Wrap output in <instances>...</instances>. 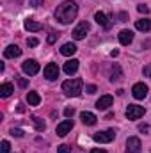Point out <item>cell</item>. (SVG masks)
<instances>
[{
    "label": "cell",
    "instance_id": "26",
    "mask_svg": "<svg viewBox=\"0 0 151 153\" xmlns=\"http://www.w3.org/2000/svg\"><path fill=\"white\" fill-rule=\"evenodd\" d=\"M57 38H59V32H52V34H48V38H46V41H48L50 45H53V43L57 41Z\"/></svg>",
    "mask_w": 151,
    "mask_h": 153
},
{
    "label": "cell",
    "instance_id": "8",
    "mask_svg": "<svg viewBox=\"0 0 151 153\" xmlns=\"http://www.w3.org/2000/svg\"><path fill=\"white\" fill-rule=\"evenodd\" d=\"M71 128H73V119H64L62 123L57 125L55 134H57L59 137H64V135H68V134L71 132Z\"/></svg>",
    "mask_w": 151,
    "mask_h": 153
},
{
    "label": "cell",
    "instance_id": "34",
    "mask_svg": "<svg viewBox=\"0 0 151 153\" xmlns=\"http://www.w3.org/2000/svg\"><path fill=\"white\" fill-rule=\"evenodd\" d=\"M142 73H144V76H150V78H151V64H148V66H144Z\"/></svg>",
    "mask_w": 151,
    "mask_h": 153
},
{
    "label": "cell",
    "instance_id": "6",
    "mask_svg": "<svg viewBox=\"0 0 151 153\" xmlns=\"http://www.w3.org/2000/svg\"><path fill=\"white\" fill-rule=\"evenodd\" d=\"M144 114H146V109L141 107V105H128V109H126V117L128 119H139Z\"/></svg>",
    "mask_w": 151,
    "mask_h": 153
},
{
    "label": "cell",
    "instance_id": "13",
    "mask_svg": "<svg viewBox=\"0 0 151 153\" xmlns=\"http://www.w3.org/2000/svg\"><path fill=\"white\" fill-rule=\"evenodd\" d=\"M117 38H119V43H121V45H124V46H126V45H130V43L133 41V32H132L130 29H124V30H121V32H119V36H117Z\"/></svg>",
    "mask_w": 151,
    "mask_h": 153
},
{
    "label": "cell",
    "instance_id": "23",
    "mask_svg": "<svg viewBox=\"0 0 151 153\" xmlns=\"http://www.w3.org/2000/svg\"><path fill=\"white\" fill-rule=\"evenodd\" d=\"M32 123H34V126H36V130H38V132H43V130L46 128L44 121H43L41 117H38V116H34V117H32Z\"/></svg>",
    "mask_w": 151,
    "mask_h": 153
},
{
    "label": "cell",
    "instance_id": "36",
    "mask_svg": "<svg viewBox=\"0 0 151 153\" xmlns=\"http://www.w3.org/2000/svg\"><path fill=\"white\" fill-rule=\"evenodd\" d=\"M126 18H128L126 13H119V22H126Z\"/></svg>",
    "mask_w": 151,
    "mask_h": 153
},
{
    "label": "cell",
    "instance_id": "18",
    "mask_svg": "<svg viewBox=\"0 0 151 153\" xmlns=\"http://www.w3.org/2000/svg\"><path fill=\"white\" fill-rule=\"evenodd\" d=\"M76 52V45L75 43H64L62 46H61V53L64 55V57H70V55H73Z\"/></svg>",
    "mask_w": 151,
    "mask_h": 153
},
{
    "label": "cell",
    "instance_id": "4",
    "mask_svg": "<svg viewBox=\"0 0 151 153\" xmlns=\"http://www.w3.org/2000/svg\"><path fill=\"white\" fill-rule=\"evenodd\" d=\"M21 70H23V73H27L29 76H34V75L39 73V62L34 61V59H27V61L21 64Z\"/></svg>",
    "mask_w": 151,
    "mask_h": 153
},
{
    "label": "cell",
    "instance_id": "17",
    "mask_svg": "<svg viewBox=\"0 0 151 153\" xmlns=\"http://www.w3.org/2000/svg\"><path fill=\"white\" fill-rule=\"evenodd\" d=\"M23 25H25V29H27V30H30V32H39V30L43 29V25H41L39 22H34L32 18H27Z\"/></svg>",
    "mask_w": 151,
    "mask_h": 153
},
{
    "label": "cell",
    "instance_id": "10",
    "mask_svg": "<svg viewBox=\"0 0 151 153\" xmlns=\"http://www.w3.org/2000/svg\"><path fill=\"white\" fill-rule=\"evenodd\" d=\"M141 139L139 137H128L126 139V153H141Z\"/></svg>",
    "mask_w": 151,
    "mask_h": 153
},
{
    "label": "cell",
    "instance_id": "37",
    "mask_svg": "<svg viewBox=\"0 0 151 153\" xmlns=\"http://www.w3.org/2000/svg\"><path fill=\"white\" fill-rule=\"evenodd\" d=\"M91 153H107V150H103V148H94V150H91Z\"/></svg>",
    "mask_w": 151,
    "mask_h": 153
},
{
    "label": "cell",
    "instance_id": "2",
    "mask_svg": "<svg viewBox=\"0 0 151 153\" xmlns=\"http://www.w3.org/2000/svg\"><path fill=\"white\" fill-rule=\"evenodd\" d=\"M82 87H84V80L82 78H70V80H64L62 82V91L66 96H71L76 98L82 94Z\"/></svg>",
    "mask_w": 151,
    "mask_h": 153
},
{
    "label": "cell",
    "instance_id": "22",
    "mask_svg": "<svg viewBox=\"0 0 151 153\" xmlns=\"http://www.w3.org/2000/svg\"><path fill=\"white\" fill-rule=\"evenodd\" d=\"M121 76H123V71H121V68H119L117 64H114L112 68H110V82H117Z\"/></svg>",
    "mask_w": 151,
    "mask_h": 153
},
{
    "label": "cell",
    "instance_id": "12",
    "mask_svg": "<svg viewBox=\"0 0 151 153\" xmlns=\"http://www.w3.org/2000/svg\"><path fill=\"white\" fill-rule=\"evenodd\" d=\"M20 55H21V48L16 46V45H9L4 50V57H7V59H14V57H20Z\"/></svg>",
    "mask_w": 151,
    "mask_h": 153
},
{
    "label": "cell",
    "instance_id": "14",
    "mask_svg": "<svg viewBox=\"0 0 151 153\" xmlns=\"http://www.w3.org/2000/svg\"><path fill=\"white\" fill-rule=\"evenodd\" d=\"M76 70H78V61L76 59H70L68 62H64V73L66 75H73V73H76Z\"/></svg>",
    "mask_w": 151,
    "mask_h": 153
},
{
    "label": "cell",
    "instance_id": "20",
    "mask_svg": "<svg viewBox=\"0 0 151 153\" xmlns=\"http://www.w3.org/2000/svg\"><path fill=\"white\" fill-rule=\"evenodd\" d=\"M135 29L137 30H142V32H148V30H151V20H137L135 22Z\"/></svg>",
    "mask_w": 151,
    "mask_h": 153
},
{
    "label": "cell",
    "instance_id": "24",
    "mask_svg": "<svg viewBox=\"0 0 151 153\" xmlns=\"http://www.w3.org/2000/svg\"><path fill=\"white\" fill-rule=\"evenodd\" d=\"M9 152H11L9 141H2V144H0V153H9Z\"/></svg>",
    "mask_w": 151,
    "mask_h": 153
},
{
    "label": "cell",
    "instance_id": "5",
    "mask_svg": "<svg viewBox=\"0 0 151 153\" xmlns=\"http://www.w3.org/2000/svg\"><path fill=\"white\" fill-rule=\"evenodd\" d=\"M89 29H91V25H89V22H82V23H78L75 27V30H73V39L76 41H80V39H84L87 36V32H89Z\"/></svg>",
    "mask_w": 151,
    "mask_h": 153
},
{
    "label": "cell",
    "instance_id": "29",
    "mask_svg": "<svg viewBox=\"0 0 151 153\" xmlns=\"http://www.w3.org/2000/svg\"><path fill=\"white\" fill-rule=\"evenodd\" d=\"M27 45H29L30 48H34V46H38V45H39V41L36 38H29V39H27Z\"/></svg>",
    "mask_w": 151,
    "mask_h": 153
},
{
    "label": "cell",
    "instance_id": "21",
    "mask_svg": "<svg viewBox=\"0 0 151 153\" xmlns=\"http://www.w3.org/2000/svg\"><path fill=\"white\" fill-rule=\"evenodd\" d=\"M27 102H29V105H32V107L39 105V102H41V96H39V93H36V91H30V93L27 94Z\"/></svg>",
    "mask_w": 151,
    "mask_h": 153
},
{
    "label": "cell",
    "instance_id": "35",
    "mask_svg": "<svg viewBox=\"0 0 151 153\" xmlns=\"http://www.w3.org/2000/svg\"><path fill=\"white\" fill-rule=\"evenodd\" d=\"M18 84H20V87H27V85H29V82H27L25 78H20V80H18Z\"/></svg>",
    "mask_w": 151,
    "mask_h": 153
},
{
    "label": "cell",
    "instance_id": "11",
    "mask_svg": "<svg viewBox=\"0 0 151 153\" xmlns=\"http://www.w3.org/2000/svg\"><path fill=\"white\" fill-rule=\"evenodd\" d=\"M112 103H114L112 96H110V94H103V96L98 98V102H96V109H98V111H107Z\"/></svg>",
    "mask_w": 151,
    "mask_h": 153
},
{
    "label": "cell",
    "instance_id": "3",
    "mask_svg": "<svg viewBox=\"0 0 151 153\" xmlns=\"http://www.w3.org/2000/svg\"><path fill=\"white\" fill-rule=\"evenodd\" d=\"M93 139L100 144H105V143H112L115 139V132L114 130H103V132H96L93 135Z\"/></svg>",
    "mask_w": 151,
    "mask_h": 153
},
{
    "label": "cell",
    "instance_id": "25",
    "mask_svg": "<svg viewBox=\"0 0 151 153\" xmlns=\"http://www.w3.org/2000/svg\"><path fill=\"white\" fill-rule=\"evenodd\" d=\"M57 153H71V148L68 144H61V146H57Z\"/></svg>",
    "mask_w": 151,
    "mask_h": 153
},
{
    "label": "cell",
    "instance_id": "27",
    "mask_svg": "<svg viewBox=\"0 0 151 153\" xmlns=\"http://www.w3.org/2000/svg\"><path fill=\"white\" fill-rule=\"evenodd\" d=\"M23 134H25V132H23L21 128H13V130H11V135H14V137H23Z\"/></svg>",
    "mask_w": 151,
    "mask_h": 153
},
{
    "label": "cell",
    "instance_id": "16",
    "mask_svg": "<svg viewBox=\"0 0 151 153\" xmlns=\"http://www.w3.org/2000/svg\"><path fill=\"white\" fill-rule=\"evenodd\" d=\"M94 20H96L98 25H101V27H105V29H110V22H109V18L105 16V13L98 11V13L94 14Z\"/></svg>",
    "mask_w": 151,
    "mask_h": 153
},
{
    "label": "cell",
    "instance_id": "38",
    "mask_svg": "<svg viewBox=\"0 0 151 153\" xmlns=\"http://www.w3.org/2000/svg\"><path fill=\"white\" fill-rule=\"evenodd\" d=\"M117 55H119V50H112L110 52V57H117Z\"/></svg>",
    "mask_w": 151,
    "mask_h": 153
},
{
    "label": "cell",
    "instance_id": "1",
    "mask_svg": "<svg viewBox=\"0 0 151 153\" xmlns=\"http://www.w3.org/2000/svg\"><path fill=\"white\" fill-rule=\"evenodd\" d=\"M76 14H78V5H76V2L66 0V2H62V4L57 7V11H55V20H57L59 23H62V25H70V23L76 18Z\"/></svg>",
    "mask_w": 151,
    "mask_h": 153
},
{
    "label": "cell",
    "instance_id": "28",
    "mask_svg": "<svg viewBox=\"0 0 151 153\" xmlns=\"http://www.w3.org/2000/svg\"><path fill=\"white\" fill-rule=\"evenodd\" d=\"M137 11H139V13H142V14H148V13H150V7L141 4V5H137Z\"/></svg>",
    "mask_w": 151,
    "mask_h": 153
},
{
    "label": "cell",
    "instance_id": "15",
    "mask_svg": "<svg viewBox=\"0 0 151 153\" xmlns=\"http://www.w3.org/2000/svg\"><path fill=\"white\" fill-rule=\"evenodd\" d=\"M80 119H82V123L87 125V126H93V125H96V121H98V117L93 114V112H82V114H80Z\"/></svg>",
    "mask_w": 151,
    "mask_h": 153
},
{
    "label": "cell",
    "instance_id": "9",
    "mask_svg": "<svg viewBox=\"0 0 151 153\" xmlns=\"http://www.w3.org/2000/svg\"><path fill=\"white\" fill-rule=\"evenodd\" d=\"M44 78L46 80H57L59 78V66L55 64V62H50V64H46L44 66Z\"/></svg>",
    "mask_w": 151,
    "mask_h": 153
},
{
    "label": "cell",
    "instance_id": "31",
    "mask_svg": "<svg viewBox=\"0 0 151 153\" xmlns=\"http://www.w3.org/2000/svg\"><path fill=\"white\" fill-rule=\"evenodd\" d=\"M139 132H142V134H150V125H139Z\"/></svg>",
    "mask_w": 151,
    "mask_h": 153
},
{
    "label": "cell",
    "instance_id": "30",
    "mask_svg": "<svg viewBox=\"0 0 151 153\" xmlns=\"http://www.w3.org/2000/svg\"><path fill=\"white\" fill-rule=\"evenodd\" d=\"M73 114H75V109H73V107L64 109V116H66V117H73Z\"/></svg>",
    "mask_w": 151,
    "mask_h": 153
},
{
    "label": "cell",
    "instance_id": "19",
    "mask_svg": "<svg viewBox=\"0 0 151 153\" xmlns=\"http://www.w3.org/2000/svg\"><path fill=\"white\" fill-rule=\"evenodd\" d=\"M13 91H14V85L9 84V82H4V84L0 85V96H2V98H9V96L13 94Z\"/></svg>",
    "mask_w": 151,
    "mask_h": 153
},
{
    "label": "cell",
    "instance_id": "7",
    "mask_svg": "<svg viewBox=\"0 0 151 153\" xmlns=\"http://www.w3.org/2000/svg\"><path fill=\"white\" fill-rule=\"evenodd\" d=\"M132 94H133L135 100H142V98H146V96H148V85L142 84V82H137V84L132 87Z\"/></svg>",
    "mask_w": 151,
    "mask_h": 153
},
{
    "label": "cell",
    "instance_id": "32",
    "mask_svg": "<svg viewBox=\"0 0 151 153\" xmlns=\"http://www.w3.org/2000/svg\"><path fill=\"white\" fill-rule=\"evenodd\" d=\"M85 91H87V93H89V94H94V93H96V91H98V87H96V85H93V84H91V85H87V87H85Z\"/></svg>",
    "mask_w": 151,
    "mask_h": 153
},
{
    "label": "cell",
    "instance_id": "33",
    "mask_svg": "<svg viewBox=\"0 0 151 153\" xmlns=\"http://www.w3.org/2000/svg\"><path fill=\"white\" fill-rule=\"evenodd\" d=\"M29 4H30V7H39V5H43V0H29Z\"/></svg>",
    "mask_w": 151,
    "mask_h": 153
}]
</instances>
